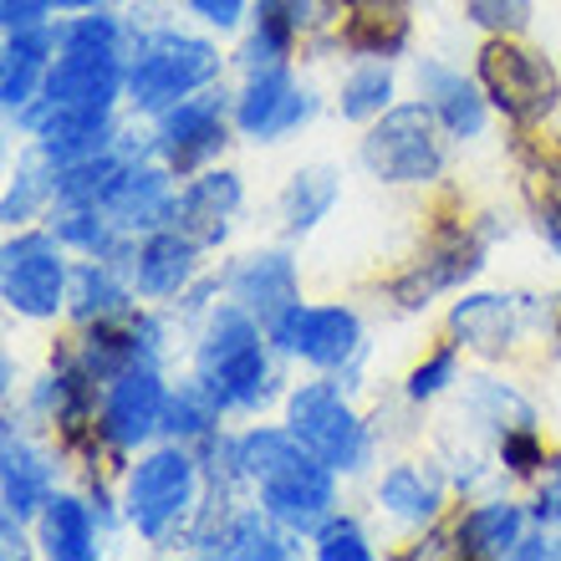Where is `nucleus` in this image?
<instances>
[{"label":"nucleus","mask_w":561,"mask_h":561,"mask_svg":"<svg viewBox=\"0 0 561 561\" xmlns=\"http://www.w3.org/2000/svg\"><path fill=\"white\" fill-rule=\"evenodd\" d=\"M199 383L220 399V409H261L271 399V363L261 347L251 311L240 307H220L209 317L199 353H194Z\"/></svg>","instance_id":"1"},{"label":"nucleus","mask_w":561,"mask_h":561,"mask_svg":"<svg viewBox=\"0 0 561 561\" xmlns=\"http://www.w3.org/2000/svg\"><path fill=\"white\" fill-rule=\"evenodd\" d=\"M215 72H220V51L205 36L159 31L138 46L134 67H128V98H134L138 113H169L194 88H205Z\"/></svg>","instance_id":"2"},{"label":"nucleus","mask_w":561,"mask_h":561,"mask_svg":"<svg viewBox=\"0 0 561 561\" xmlns=\"http://www.w3.org/2000/svg\"><path fill=\"white\" fill-rule=\"evenodd\" d=\"M286 424L327 470H357L368 459V428L337 393V383H301L286 403Z\"/></svg>","instance_id":"3"},{"label":"nucleus","mask_w":561,"mask_h":561,"mask_svg":"<svg viewBox=\"0 0 561 561\" xmlns=\"http://www.w3.org/2000/svg\"><path fill=\"white\" fill-rule=\"evenodd\" d=\"M363 163H368L373 179H388V184H424V179H434L444 163V148L434 138V107L414 103L383 113L363 138Z\"/></svg>","instance_id":"4"},{"label":"nucleus","mask_w":561,"mask_h":561,"mask_svg":"<svg viewBox=\"0 0 561 561\" xmlns=\"http://www.w3.org/2000/svg\"><path fill=\"white\" fill-rule=\"evenodd\" d=\"M194 490H199L194 459L179 444L153 449L128 474V516H134V526L148 541H163V536L174 531V520H184L194 511Z\"/></svg>","instance_id":"5"},{"label":"nucleus","mask_w":561,"mask_h":561,"mask_svg":"<svg viewBox=\"0 0 561 561\" xmlns=\"http://www.w3.org/2000/svg\"><path fill=\"white\" fill-rule=\"evenodd\" d=\"M480 82H485L490 103L501 107L505 118L536 123L557 107V72L536 57L531 46L490 42L480 51Z\"/></svg>","instance_id":"6"},{"label":"nucleus","mask_w":561,"mask_h":561,"mask_svg":"<svg viewBox=\"0 0 561 561\" xmlns=\"http://www.w3.org/2000/svg\"><path fill=\"white\" fill-rule=\"evenodd\" d=\"M0 291L21 317H57L67 301V266L51 236H15L0 255Z\"/></svg>","instance_id":"7"},{"label":"nucleus","mask_w":561,"mask_h":561,"mask_svg":"<svg viewBox=\"0 0 561 561\" xmlns=\"http://www.w3.org/2000/svg\"><path fill=\"white\" fill-rule=\"evenodd\" d=\"M271 342L280 353L317 363V368H342L363 347V322L347 307H301L296 301L271 322Z\"/></svg>","instance_id":"8"},{"label":"nucleus","mask_w":561,"mask_h":561,"mask_svg":"<svg viewBox=\"0 0 561 561\" xmlns=\"http://www.w3.org/2000/svg\"><path fill=\"white\" fill-rule=\"evenodd\" d=\"M123 82H128V72H123L118 51H98V46H61V57L46 67L42 98L46 103L107 113L113 98L123 92Z\"/></svg>","instance_id":"9"},{"label":"nucleus","mask_w":561,"mask_h":561,"mask_svg":"<svg viewBox=\"0 0 561 561\" xmlns=\"http://www.w3.org/2000/svg\"><path fill=\"white\" fill-rule=\"evenodd\" d=\"M332 474L337 470H327L322 459L307 449L286 470L261 480V505H266L280 526H291V531H322L327 520H332V501H337L332 495Z\"/></svg>","instance_id":"10"},{"label":"nucleus","mask_w":561,"mask_h":561,"mask_svg":"<svg viewBox=\"0 0 561 561\" xmlns=\"http://www.w3.org/2000/svg\"><path fill=\"white\" fill-rule=\"evenodd\" d=\"M163 409H169V399H163V383H159V373H153V363H134L107 388L103 424L98 428L107 434L113 449H138L153 428H163Z\"/></svg>","instance_id":"11"},{"label":"nucleus","mask_w":561,"mask_h":561,"mask_svg":"<svg viewBox=\"0 0 561 561\" xmlns=\"http://www.w3.org/2000/svg\"><path fill=\"white\" fill-rule=\"evenodd\" d=\"M220 144H225V92L184 98L159 123V153L169 159V169H194Z\"/></svg>","instance_id":"12"},{"label":"nucleus","mask_w":561,"mask_h":561,"mask_svg":"<svg viewBox=\"0 0 561 561\" xmlns=\"http://www.w3.org/2000/svg\"><path fill=\"white\" fill-rule=\"evenodd\" d=\"M307 118H311V98L296 92L291 77L280 72V67L251 72V82H245V92H240V103H236V123L251 138H286Z\"/></svg>","instance_id":"13"},{"label":"nucleus","mask_w":561,"mask_h":561,"mask_svg":"<svg viewBox=\"0 0 561 561\" xmlns=\"http://www.w3.org/2000/svg\"><path fill=\"white\" fill-rule=\"evenodd\" d=\"M103 215L118 230H159L174 220V190H169V169L153 163H123L113 190L103 194Z\"/></svg>","instance_id":"14"},{"label":"nucleus","mask_w":561,"mask_h":561,"mask_svg":"<svg viewBox=\"0 0 561 561\" xmlns=\"http://www.w3.org/2000/svg\"><path fill=\"white\" fill-rule=\"evenodd\" d=\"M240 209V179L236 174H205L190 190H179L174 199V230L194 240V245H215L230 230V215Z\"/></svg>","instance_id":"15"},{"label":"nucleus","mask_w":561,"mask_h":561,"mask_svg":"<svg viewBox=\"0 0 561 561\" xmlns=\"http://www.w3.org/2000/svg\"><path fill=\"white\" fill-rule=\"evenodd\" d=\"M230 296L271 327L286 307H296V266H291V255L286 251L245 255V261L236 266V276H230Z\"/></svg>","instance_id":"16"},{"label":"nucleus","mask_w":561,"mask_h":561,"mask_svg":"<svg viewBox=\"0 0 561 561\" xmlns=\"http://www.w3.org/2000/svg\"><path fill=\"white\" fill-rule=\"evenodd\" d=\"M194 245L184 230H153L134 255V280L144 296H179L194 276Z\"/></svg>","instance_id":"17"},{"label":"nucleus","mask_w":561,"mask_h":561,"mask_svg":"<svg viewBox=\"0 0 561 561\" xmlns=\"http://www.w3.org/2000/svg\"><path fill=\"white\" fill-rule=\"evenodd\" d=\"M57 51V36L36 21V26L11 31V46H5V67H0V103L21 113V107L42 92L46 82V57Z\"/></svg>","instance_id":"18"},{"label":"nucleus","mask_w":561,"mask_h":561,"mask_svg":"<svg viewBox=\"0 0 561 561\" xmlns=\"http://www.w3.org/2000/svg\"><path fill=\"white\" fill-rule=\"evenodd\" d=\"M419 92L428 98L434 118H439L455 138H474L485 128V98H480L459 72L439 67V61H424V67H419Z\"/></svg>","instance_id":"19"},{"label":"nucleus","mask_w":561,"mask_h":561,"mask_svg":"<svg viewBox=\"0 0 561 561\" xmlns=\"http://www.w3.org/2000/svg\"><path fill=\"white\" fill-rule=\"evenodd\" d=\"M449 327H455V337L465 342V347L495 357L516 342V307H511L505 296H465V301H455V311H449Z\"/></svg>","instance_id":"20"},{"label":"nucleus","mask_w":561,"mask_h":561,"mask_svg":"<svg viewBox=\"0 0 561 561\" xmlns=\"http://www.w3.org/2000/svg\"><path fill=\"white\" fill-rule=\"evenodd\" d=\"M520 536H526V511L511 501H490L459 520L455 541L465 557H516Z\"/></svg>","instance_id":"21"},{"label":"nucleus","mask_w":561,"mask_h":561,"mask_svg":"<svg viewBox=\"0 0 561 561\" xmlns=\"http://www.w3.org/2000/svg\"><path fill=\"white\" fill-rule=\"evenodd\" d=\"M378 501L399 520H409V526H424V520H434V511H439L444 485L428 465H393V470L383 474V485H378Z\"/></svg>","instance_id":"22"},{"label":"nucleus","mask_w":561,"mask_h":561,"mask_svg":"<svg viewBox=\"0 0 561 561\" xmlns=\"http://www.w3.org/2000/svg\"><path fill=\"white\" fill-rule=\"evenodd\" d=\"M307 26V0H261V15H255V36L245 42V67L261 72V67H280L291 36Z\"/></svg>","instance_id":"23"},{"label":"nucleus","mask_w":561,"mask_h":561,"mask_svg":"<svg viewBox=\"0 0 561 561\" xmlns=\"http://www.w3.org/2000/svg\"><path fill=\"white\" fill-rule=\"evenodd\" d=\"M5 516H36L51 495V465L21 439H5Z\"/></svg>","instance_id":"24"},{"label":"nucleus","mask_w":561,"mask_h":561,"mask_svg":"<svg viewBox=\"0 0 561 561\" xmlns=\"http://www.w3.org/2000/svg\"><path fill=\"white\" fill-rule=\"evenodd\" d=\"M42 547L57 561H88L98 551V531H92V511L82 501H46L42 516Z\"/></svg>","instance_id":"25"},{"label":"nucleus","mask_w":561,"mask_h":561,"mask_svg":"<svg viewBox=\"0 0 561 561\" xmlns=\"http://www.w3.org/2000/svg\"><path fill=\"white\" fill-rule=\"evenodd\" d=\"M67 301H72V317L77 322H118V317H128V286H123L118 276H113V266H82L72 276V291H67Z\"/></svg>","instance_id":"26"},{"label":"nucleus","mask_w":561,"mask_h":561,"mask_svg":"<svg viewBox=\"0 0 561 561\" xmlns=\"http://www.w3.org/2000/svg\"><path fill=\"white\" fill-rule=\"evenodd\" d=\"M123 159L118 153H92V159H77V163H61L51 169V199L61 205H103V194L113 190Z\"/></svg>","instance_id":"27"},{"label":"nucleus","mask_w":561,"mask_h":561,"mask_svg":"<svg viewBox=\"0 0 561 561\" xmlns=\"http://www.w3.org/2000/svg\"><path fill=\"white\" fill-rule=\"evenodd\" d=\"M332 199H337V174H332V169H301V174L286 184V194H280L286 225L301 236V230H311V225L332 209Z\"/></svg>","instance_id":"28"},{"label":"nucleus","mask_w":561,"mask_h":561,"mask_svg":"<svg viewBox=\"0 0 561 561\" xmlns=\"http://www.w3.org/2000/svg\"><path fill=\"white\" fill-rule=\"evenodd\" d=\"M225 557H240V561H280L286 557V536H280V520L261 516V511H245L225 526Z\"/></svg>","instance_id":"29"},{"label":"nucleus","mask_w":561,"mask_h":561,"mask_svg":"<svg viewBox=\"0 0 561 561\" xmlns=\"http://www.w3.org/2000/svg\"><path fill=\"white\" fill-rule=\"evenodd\" d=\"M215 424H220V399H215L199 378L179 388L174 399H169V409H163V428H169L179 444H184V439H205Z\"/></svg>","instance_id":"30"},{"label":"nucleus","mask_w":561,"mask_h":561,"mask_svg":"<svg viewBox=\"0 0 561 561\" xmlns=\"http://www.w3.org/2000/svg\"><path fill=\"white\" fill-rule=\"evenodd\" d=\"M388 98H393V72L388 67H357L347 82H342V118H383Z\"/></svg>","instance_id":"31"},{"label":"nucleus","mask_w":561,"mask_h":561,"mask_svg":"<svg viewBox=\"0 0 561 561\" xmlns=\"http://www.w3.org/2000/svg\"><path fill=\"white\" fill-rule=\"evenodd\" d=\"M474 414H490L501 428H531V403L511 393L505 383H480L474 388Z\"/></svg>","instance_id":"32"},{"label":"nucleus","mask_w":561,"mask_h":561,"mask_svg":"<svg viewBox=\"0 0 561 561\" xmlns=\"http://www.w3.org/2000/svg\"><path fill=\"white\" fill-rule=\"evenodd\" d=\"M317 557L322 561H368L373 547L368 536L357 531V520H327L317 531Z\"/></svg>","instance_id":"33"},{"label":"nucleus","mask_w":561,"mask_h":561,"mask_svg":"<svg viewBox=\"0 0 561 561\" xmlns=\"http://www.w3.org/2000/svg\"><path fill=\"white\" fill-rule=\"evenodd\" d=\"M118 42H123V31H118V21L113 15H77L72 26L61 31V46H98V51H118Z\"/></svg>","instance_id":"34"},{"label":"nucleus","mask_w":561,"mask_h":561,"mask_svg":"<svg viewBox=\"0 0 561 561\" xmlns=\"http://www.w3.org/2000/svg\"><path fill=\"white\" fill-rule=\"evenodd\" d=\"M465 11L490 31H520L531 21V0H465Z\"/></svg>","instance_id":"35"},{"label":"nucleus","mask_w":561,"mask_h":561,"mask_svg":"<svg viewBox=\"0 0 561 561\" xmlns=\"http://www.w3.org/2000/svg\"><path fill=\"white\" fill-rule=\"evenodd\" d=\"M449 378H455V353H434L428 363H419L414 378H409V399H434V393H444Z\"/></svg>","instance_id":"36"},{"label":"nucleus","mask_w":561,"mask_h":561,"mask_svg":"<svg viewBox=\"0 0 561 561\" xmlns=\"http://www.w3.org/2000/svg\"><path fill=\"white\" fill-rule=\"evenodd\" d=\"M42 194H51V179H42L36 169H26V174L15 179V190L5 194V220H31V209H36V199Z\"/></svg>","instance_id":"37"},{"label":"nucleus","mask_w":561,"mask_h":561,"mask_svg":"<svg viewBox=\"0 0 561 561\" xmlns=\"http://www.w3.org/2000/svg\"><path fill=\"white\" fill-rule=\"evenodd\" d=\"M501 459H505V465H511L516 474H531L536 465H541V444H536L531 428H505Z\"/></svg>","instance_id":"38"},{"label":"nucleus","mask_w":561,"mask_h":561,"mask_svg":"<svg viewBox=\"0 0 561 561\" xmlns=\"http://www.w3.org/2000/svg\"><path fill=\"white\" fill-rule=\"evenodd\" d=\"M190 11L205 21V26H240V15H245V0H190Z\"/></svg>","instance_id":"39"},{"label":"nucleus","mask_w":561,"mask_h":561,"mask_svg":"<svg viewBox=\"0 0 561 561\" xmlns=\"http://www.w3.org/2000/svg\"><path fill=\"white\" fill-rule=\"evenodd\" d=\"M57 0H0V21L11 31H21V26H36L46 11H51Z\"/></svg>","instance_id":"40"},{"label":"nucleus","mask_w":561,"mask_h":561,"mask_svg":"<svg viewBox=\"0 0 561 561\" xmlns=\"http://www.w3.org/2000/svg\"><path fill=\"white\" fill-rule=\"evenodd\" d=\"M536 516L551 520V526H561V465H557V474L547 480V490H541V501H536Z\"/></svg>","instance_id":"41"},{"label":"nucleus","mask_w":561,"mask_h":561,"mask_svg":"<svg viewBox=\"0 0 561 561\" xmlns=\"http://www.w3.org/2000/svg\"><path fill=\"white\" fill-rule=\"evenodd\" d=\"M353 11H363V21H393V11H403V0H347Z\"/></svg>","instance_id":"42"},{"label":"nucleus","mask_w":561,"mask_h":561,"mask_svg":"<svg viewBox=\"0 0 561 561\" xmlns=\"http://www.w3.org/2000/svg\"><path fill=\"white\" fill-rule=\"evenodd\" d=\"M15 516H5V557H26V541H21V531L11 526Z\"/></svg>","instance_id":"43"},{"label":"nucleus","mask_w":561,"mask_h":561,"mask_svg":"<svg viewBox=\"0 0 561 561\" xmlns=\"http://www.w3.org/2000/svg\"><path fill=\"white\" fill-rule=\"evenodd\" d=\"M541 230H547V240L557 245V255H561V215H547V220H541Z\"/></svg>","instance_id":"44"},{"label":"nucleus","mask_w":561,"mask_h":561,"mask_svg":"<svg viewBox=\"0 0 561 561\" xmlns=\"http://www.w3.org/2000/svg\"><path fill=\"white\" fill-rule=\"evenodd\" d=\"M67 5H98V0H67Z\"/></svg>","instance_id":"45"}]
</instances>
